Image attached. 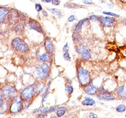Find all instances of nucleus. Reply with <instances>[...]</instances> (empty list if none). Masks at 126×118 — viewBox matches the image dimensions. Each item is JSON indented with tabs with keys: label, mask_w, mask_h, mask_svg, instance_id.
Wrapping results in <instances>:
<instances>
[{
	"label": "nucleus",
	"mask_w": 126,
	"mask_h": 118,
	"mask_svg": "<svg viewBox=\"0 0 126 118\" xmlns=\"http://www.w3.org/2000/svg\"></svg>",
	"instance_id": "09e8293b"
},
{
	"label": "nucleus",
	"mask_w": 126,
	"mask_h": 118,
	"mask_svg": "<svg viewBox=\"0 0 126 118\" xmlns=\"http://www.w3.org/2000/svg\"><path fill=\"white\" fill-rule=\"evenodd\" d=\"M23 109V101L20 96H16L10 101L9 112L10 114H16L20 113Z\"/></svg>",
	"instance_id": "20e7f679"
},
{
	"label": "nucleus",
	"mask_w": 126,
	"mask_h": 118,
	"mask_svg": "<svg viewBox=\"0 0 126 118\" xmlns=\"http://www.w3.org/2000/svg\"><path fill=\"white\" fill-rule=\"evenodd\" d=\"M0 92L1 93L4 99L11 101L15 97L18 96V91L11 84H4L0 89Z\"/></svg>",
	"instance_id": "f03ea898"
},
{
	"label": "nucleus",
	"mask_w": 126,
	"mask_h": 118,
	"mask_svg": "<svg viewBox=\"0 0 126 118\" xmlns=\"http://www.w3.org/2000/svg\"><path fill=\"white\" fill-rule=\"evenodd\" d=\"M50 83H51V82H50V81H49V82H48V84L47 85V87H46V89H45L44 92L43 93L42 99V103H44L45 101H46V99H47V95H48V94H49V91H50Z\"/></svg>",
	"instance_id": "a211bd4d"
},
{
	"label": "nucleus",
	"mask_w": 126,
	"mask_h": 118,
	"mask_svg": "<svg viewBox=\"0 0 126 118\" xmlns=\"http://www.w3.org/2000/svg\"><path fill=\"white\" fill-rule=\"evenodd\" d=\"M120 1L122 2L123 3H126V0H120Z\"/></svg>",
	"instance_id": "de8ad7c7"
},
{
	"label": "nucleus",
	"mask_w": 126,
	"mask_h": 118,
	"mask_svg": "<svg viewBox=\"0 0 126 118\" xmlns=\"http://www.w3.org/2000/svg\"><path fill=\"white\" fill-rule=\"evenodd\" d=\"M38 89V84H32L21 91L20 96L23 102H30L34 97Z\"/></svg>",
	"instance_id": "f257e3e1"
},
{
	"label": "nucleus",
	"mask_w": 126,
	"mask_h": 118,
	"mask_svg": "<svg viewBox=\"0 0 126 118\" xmlns=\"http://www.w3.org/2000/svg\"><path fill=\"white\" fill-rule=\"evenodd\" d=\"M63 50L64 52L69 51V46H68V43H66L65 45L63 47Z\"/></svg>",
	"instance_id": "c9c22d12"
},
{
	"label": "nucleus",
	"mask_w": 126,
	"mask_h": 118,
	"mask_svg": "<svg viewBox=\"0 0 126 118\" xmlns=\"http://www.w3.org/2000/svg\"><path fill=\"white\" fill-rule=\"evenodd\" d=\"M45 117H46L45 113H43V112H42V114H40L38 116V118H45Z\"/></svg>",
	"instance_id": "c03bdc74"
},
{
	"label": "nucleus",
	"mask_w": 126,
	"mask_h": 118,
	"mask_svg": "<svg viewBox=\"0 0 126 118\" xmlns=\"http://www.w3.org/2000/svg\"><path fill=\"white\" fill-rule=\"evenodd\" d=\"M44 47L46 48V50H47V52L49 53L50 55H54V46L51 40L49 38H47L45 40Z\"/></svg>",
	"instance_id": "9d476101"
},
{
	"label": "nucleus",
	"mask_w": 126,
	"mask_h": 118,
	"mask_svg": "<svg viewBox=\"0 0 126 118\" xmlns=\"http://www.w3.org/2000/svg\"><path fill=\"white\" fill-rule=\"evenodd\" d=\"M37 58L38 60L41 62H50L52 60L51 56L49 53L47 52L43 53V54H39L37 53Z\"/></svg>",
	"instance_id": "4468645a"
},
{
	"label": "nucleus",
	"mask_w": 126,
	"mask_h": 118,
	"mask_svg": "<svg viewBox=\"0 0 126 118\" xmlns=\"http://www.w3.org/2000/svg\"><path fill=\"white\" fill-rule=\"evenodd\" d=\"M19 18H20V15L18 12L15 9H12L10 10L9 14L7 16V18L6 21H7L10 24L15 25L18 22Z\"/></svg>",
	"instance_id": "0eeeda50"
},
{
	"label": "nucleus",
	"mask_w": 126,
	"mask_h": 118,
	"mask_svg": "<svg viewBox=\"0 0 126 118\" xmlns=\"http://www.w3.org/2000/svg\"><path fill=\"white\" fill-rule=\"evenodd\" d=\"M103 13L105 14H107L109 16H114L115 18H119V15L115 14V13H112V12H103Z\"/></svg>",
	"instance_id": "7c9ffc66"
},
{
	"label": "nucleus",
	"mask_w": 126,
	"mask_h": 118,
	"mask_svg": "<svg viewBox=\"0 0 126 118\" xmlns=\"http://www.w3.org/2000/svg\"><path fill=\"white\" fill-rule=\"evenodd\" d=\"M96 102L93 99L90 98L88 97H85L84 100L82 102V104L84 105H87V106H91V105H93L95 104Z\"/></svg>",
	"instance_id": "f3484780"
},
{
	"label": "nucleus",
	"mask_w": 126,
	"mask_h": 118,
	"mask_svg": "<svg viewBox=\"0 0 126 118\" xmlns=\"http://www.w3.org/2000/svg\"><path fill=\"white\" fill-rule=\"evenodd\" d=\"M78 79L80 85L83 87L87 86L89 83L91 82L90 73L87 70L82 67L81 66H79L77 70Z\"/></svg>",
	"instance_id": "7ed1b4c3"
},
{
	"label": "nucleus",
	"mask_w": 126,
	"mask_h": 118,
	"mask_svg": "<svg viewBox=\"0 0 126 118\" xmlns=\"http://www.w3.org/2000/svg\"><path fill=\"white\" fill-rule=\"evenodd\" d=\"M89 118H98V116L96 115V114H94V113H93V112H92V113H90V116H89Z\"/></svg>",
	"instance_id": "79ce46f5"
},
{
	"label": "nucleus",
	"mask_w": 126,
	"mask_h": 118,
	"mask_svg": "<svg viewBox=\"0 0 126 118\" xmlns=\"http://www.w3.org/2000/svg\"><path fill=\"white\" fill-rule=\"evenodd\" d=\"M61 3L60 0H52V4L55 6H57L59 5Z\"/></svg>",
	"instance_id": "e433bc0d"
},
{
	"label": "nucleus",
	"mask_w": 126,
	"mask_h": 118,
	"mask_svg": "<svg viewBox=\"0 0 126 118\" xmlns=\"http://www.w3.org/2000/svg\"><path fill=\"white\" fill-rule=\"evenodd\" d=\"M89 21V19L87 18H86L83 19V20H81L80 21H79L78 23L76 25V26H75V31H77V32H79V31L81 30L82 26H83V25L85 24L86 21Z\"/></svg>",
	"instance_id": "dca6fc26"
},
{
	"label": "nucleus",
	"mask_w": 126,
	"mask_h": 118,
	"mask_svg": "<svg viewBox=\"0 0 126 118\" xmlns=\"http://www.w3.org/2000/svg\"><path fill=\"white\" fill-rule=\"evenodd\" d=\"M58 109V106H57V105H54V106L50 107L49 108L48 111H47V113H50V112H54V111H55L56 109ZM47 113H46V114H47Z\"/></svg>",
	"instance_id": "2f4dec72"
},
{
	"label": "nucleus",
	"mask_w": 126,
	"mask_h": 118,
	"mask_svg": "<svg viewBox=\"0 0 126 118\" xmlns=\"http://www.w3.org/2000/svg\"><path fill=\"white\" fill-rule=\"evenodd\" d=\"M49 10L50 11V12L51 13H52L53 14L56 15V16H57L58 18H61L63 14H62V12H61L60 10H58V9L56 8H50L49 9Z\"/></svg>",
	"instance_id": "aec40b11"
},
{
	"label": "nucleus",
	"mask_w": 126,
	"mask_h": 118,
	"mask_svg": "<svg viewBox=\"0 0 126 118\" xmlns=\"http://www.w3.org/2000/svg\"><path fill=\"white\" fill-rule=\"evenodd\" d=\"M28 24H29V26L30 28L32 29L33 30H35L39 33H42L43 32V30H42V28L41 25L39 23V22H38L36 20H33V19H30L28 21Z\"/></svg>",
	"instance_id": "1a4fd4ad"
},
{
	"label": "nucleus",
	"mask_w": 126,
	"mask_h": 118,
	"mask_svg": "<svg viewBox=\"0 0 126 118\" xmlns=\"http://www.w3.org/2000/svg\"><path fill=\"white\" fill-rule=\"evenodd\" d=\"M83 2L85 3V4H93V2L92 1H88V0H84Z\"/></svg>",
	"instance_id": "a19ab883"
},
{
	"label": "nucleus",
	"mask_w": 126,
	"mask_h": 118,
	"mask_svg": "<svg viewBox=\"0 0 126 118\" xmlns=\"http://www.w3.org/2000/svg\"><path fill=\"white\" fill-rule=\"evenodd\" d=\"M86 49H87V48H86L85 46L83 45H79L76 47V50L78 53L81 55L82 53H83L86 50Z\"/></svg>",
	"instance_id": "5701e85b"
},
{
	"label": "nucleus",
	"mask_w": 126,
	"mask_h": 118,
	"mask_svg": "<svg viewBox=\"0 0 126 118\" xmlns=\"http://www.w3.org/2000/svg\"><path fill=\"white\" fill-rule=\"evenodd\" d=\"M10 10L5 6H0V25L6 21V18L9 14Z\"/></svg>",
	"instance_id": "9b49d317"
},
{
	"label": "nucleus",
	"mask_w": 126,
	"mask_h": 118,
	"mask_svg": "<svg viewBox=\"0 0 126 118\" xmlns=\"http://www.w3.org/2000/svg\"><path fill=\"white\" fill-rule=\"evenodd\" d=\"M10 101L8 100L4 99L3 101V104L0 107V114H5L9 111V107H10Z\"/></svg>",
	"instance_id": "2eb2a0df"
},
{
	"label": "nucleus",
	"mask_w": 126,
	"mask_h": 118,
	"mask_svg": "<svg viewBox=\"0 0 126 118\" xmlns=\"http://www.w3.org/2000/svg\"><path fill=\"white\" fill-rule=\"evenodd\" d=\"M35 8L36 11L38 12H40V11H42V5L40 4H39V3H36L35 5Z\"/></svg>",
	"instance_id": "473e14b6"
},
{
	"label": "nucleus",
	"mask_w": 126,
	"mask_h": 118,
	"mask_svg": "<svg viewBox=\"0 0 126 118\" xmlns=\"http://www.w3.org/2000/svg\"><path fill=\"white\" fill-rule=\"evenodd\" d=\"M98 20L100 21L102 25L106 27H110L113 25V23L115 22V18L109 16H106V17H102L100 16L98 17Z\"/></svg>",
	"instance_id": "6e6552de"
},
{
	"label": "nucleus",
	"mask_w": 126,
	"mask_h": 118,
	"mask_svg": "<svg viewBox=\"0 0 126 118\" xmlns=\"http://www.w3.org/2000/svg\"><path fill=\"white\" fill-rule=\"evenodd\" d=\"M89 19L90 20H92V21H96V20H98V17L96 15H92L90 16V17L89 18Z\"/></svg>",
	"instance_id": "f704fd0d"
},
{
	"label": "nucleus",
	"mask_w": 126,
	"mask_h": 118,
	"mask_svg": "<svg viewBox=\"0 0 126 118\" xmlns=\"http://www.w3.org/2000/svg\"></svg>",
	"instance_id": "8fccbe9b"
},
{
	"label": "nucleus",
	"mask_w": 126,
	"mask_h": 118,
	"mask_svg": "<svg viewBox=\"0 0 126 118\" xmlns=\"http://www.w3.org/2000/svg\"><path fill=\"white\" fill-rule=\"evenodd\" d=\"M12 45L15 50L21 52L25 53L29 50V46L27 43L19 37H16L12 40Z\"/></svg>",
	"instance_id": "423d86ee"
},
{
	"label": "nucleus",
	"mask_w": 126,
	"mask_h": 118,
	"mask_svg": "<svg viewBox=\"0 0 126 118\" xmlns=\"http://www.w3.org/2000/svg\"><path fill=\"white\" fill-rule=\"evenodd\" d=\"M98 91L99 89L96 86L93 85L92 84H88V85H87V87H85V89H84V91H85V92L86 94L90 95H94V94L98 92Z\"/></svg>",
	"instance_id": "ddd939ff"
},
{
	"label": "nucleus",
	"mask_w": 126,
	"mask_h": 118,
	"mask_svg": "<svg viewBox=\"0 0 126 118\" xmlns=\"http://www.w3.org/2000/svg\"><path fill=\"white\" fill-rule=\"evenodd\" d=\"M40 111H41V107H39V108H37V109H35V110H33V112H34V113H37V112H40Z\"/></svg>",
	"instance_id": "37998d69"
},
{
	"label": "nucleus",
	"mask_w": 126,
	"mask_h": 118,
	"mask_svg": "<svg viewBox=\"0 0 126 118\" xmlns=\"http://www.w3.org/2000/svg\"><path fill=\"white\" fill-rule=\"evenodd\" d=\"M42 2H46L47 3H51L52 2V0H41Z\"/></svg>",
	"instance_id": "49530a36"
},
{
	"label": "nucleus",
	"mask_w": 126,
	"mask_h": 118,
	"mask_svg": "<svg viewBox=\"0 0 126 118\" xmlns=\"http://www.w3.org/2000/svg\"><path fill=\"white\" fill-rule=\"evenodd\" d=\"M63 57L64 58V60H67V61H69L71 60V57L69 55V53H68V52H66L64 53Z\"/></svg>",
	"instance_id": "c756f323"
},
{
	"label": "nucleus",
	"mask_w": 126,
	"mask_h": 118,
	"mask_svg": "<svg viewBox=\"0 0 126 118\" xmlns=\"http://www.w3.org/2000/svg\"><path fill=\"white\" fill-rule=\"evenodd\" d=\"M119 95H120V97H122V98H124V99H126V89H125L124 91L122 92V93L120 94H119Z\"/></svg>",
	"instance_id": "4c0bfd02"
},
{
	"label": "nucleus",
	"mask_w": 126,
	"mask_h": 118,
	"mask_svg": "<svg viewBox=\"0 0 126 118\" xmlns=\"http://www.w3.org/2000/svg\"><path fill=\"white\" fill-rule=\"evenodd\" d=\"M4 100V97H3V95L1 94V93L0 92V107H1V105H2V104H3Z\"/></svg>",
	"instance_id": "58836bf2"
},
{
	"label": "nucleus",
	"mask_w": 126,
	"mask_h": 118,
	"mask_svg": "<svg viewBox=\"0 0 126 118\" xmlns=\"http://www.w3.org/2000/svg\"><path fill=\"white\" fill-rule=\"evenodd\" d=\"M73 40L75 43H78L81 40V35H79V32L75 31L73 34Z\"/></svg>",
	"instance_id": "b1692460"
},
{
	"label": "nucleus",
	"mask_w": 126,
	"mask_h": 118,
	"mask_svg": "<svg viewBox=\"0 0 126 118\" xmlns=\"http://www.w3.org/2000/svg\"><path fill=\"white\" fill-rule=\"evenodd\" d=\"M115 109L118 112H124L126 111V106L124 104H120L116 107Z\"/></svg>",
	"instance_id": "393cba45"
},
{
	"label": "nucleus",
	"mask_w": 126,
	"mask_h": 118,
	"mask_svg": "<svg viewBox=\"0 0 126 118\" xmlns=\"http://www.w3.org/2000/svg\"><path fill=\"white\" fill-rule=\"evenodd\" d=\"M64 6L67 8H77L79 7H81V6L75 4V3H66Z\"/></svg>",
	"instance_id": "a878e982"
},
{
	"label": "nucleus",
	"mask_w": 126,
	"mask_h": 118,
	"mask_svg": "<svg viewBox=\"0 0 126 118\" xmlns=\"http://www.w3.org/2000/svg\"><path fill=\"white\" fill-rule=\"evenodd\" d=\"M35 75L41 80L46 79L50 73V66L48 64L44 62L36 67Z\"/></svg>",
	"instance_id": "39448f33"
},
{
	"label": "nucleus",
	"mask_w": 126,
	"mask_h": 118,
	"mask_svg": "<svg viewBox=\"0 0 126 118\" xmlns=\"http://www.w3.org/2000/svg\"><path fill=\"white\" fill-rule=\"evenodd\" d=\"M77 20V18H76V16L75 15H71L68 18V21L69 22H73V21H75V20Z\"/></svg>",
	"instance_id": "72a5a7b5"
},
{
	"label": "nucleus",
	"mask_w": 126,
	"mask_h": 118,
	"mask_svg": "<svg viewBox=\"0 0 126 118\" xmlns=\"http://www.w3.org/2000/svg\"><path fill=\"white\" fill-rule=\"evenodd\" d=\"M38 88L37 91L36 92V94L37 95H39L40 94H41L42 92H43V91L44 89V84H42L41 86L40 85H38Z\"/></svg>",
	"instance_id": "cd10ccee"
},
{
	"label": "nucleus",
	"mask_w": 126,
	"mask_h": 118,
	"mask_svg": "<svg viewBox=\"0 0 126 118\" xmlns=\"http://www.w3.org/2000/svg\"><path fill=\"white\" fill-rule=\"evenodd\" d=\"M124 89H125V85H120V86H119V87H118L116 91L117 94L118 95H119V94H121V93L124 91Z\"/></svg>",
	"instance_id": "c85d7f7f"
},
{
	"label": "nucleus",
	"mask_w": 126,
	"mask_h": 118,
	"mask_svg": "<svg viewBox=\"0 0 126 118\" xmlns=\"http://www.w3.org/2000/svg\"><path fill=\"white\" fill-rule=\"evenodd\" d=\"M23 28H24V25L22 23H16L14 27V31L16 33H21L22 31H23Z\"/></svg>",
	"instance_id": "6ab92c4d"
},
{
	"label": "nucleus",
	"mask_w": 126,
	"mask_h": 118,
	"mask_svg": "<svg viewBox=\"0 0 126 118\" xmlns=\"http://www.w3.org/2000/svg\"><path fill=\"white\" fill-rule=\"evenodd\" d=\"M42 14H43L45 16H46V17L48 16V14H47V12H46V11H44V10H42Z\"/></svg>",
	"instance_id": "a18cd8bd"
},
{
	"label": "nucleus",
	"mask_w": 126,
	"mask_h": 118,
	"mask_svg": "<svg viewBox=\"0 0 126 118\" xmlns=\"http://www.w3.org/2000/svg\"><path fill=\"white\" fill-rule=\"evenodd\" d=\"M49 107H43L42 109H41V112L46 114V113H47V111L49 109Z\"/></svg>",
	"instance_id": "ea45409f"
},
{
	"label": "nucleus",
	"mask_w": 126,
	"mask_h": 118,
	"mask_svg": "<svg viewBox=\"0 0 126 118\" xmlns=\"http://www.w3.org/2000/svg\"><path fill=\"white\" fill-rule=\"evenodd\" d=\"M66 107H58L57 112H56V115H57V117L63 116L66 113Z\"/></svg>",
	"instance_id": "4be33fe9"
},
{
	"label": "nucleus",
	"mask_w": 126,
	"mask_h": 118,
	"mask_svg": "<svg viewBox=\"0 0 126 118\" xmlns=\"http://www.w3.org/2000/svg\"><path fill=\"white\" fill-rule=\"evenodd\" d=\"M82 58L84 60H88L92 57V54H91V52L88 49H86L84 52L82 53Z\"/></svg>",
	"instance_id": "412c9836"
},
{
	"label": "nucleus",
	"mask_w": 126,
	"mask_h": 118,
	"mask_svg": "<svg viewBox=\"0 0 126 118\" xmlns=\"http://www.w3.org/2000/svg\"><path fill=\"white\" fill-rule=\"evenodd\" d=\"M96 97L98 99L102 101H112L115 99V96L113 94L109 92L106 93H98L96 95Z\"/></svg>",
	"instance_id": "f8f14e48"
},
{
	"label": "nucleus",
	"mask_w": 126,
	"mask_h": 118,
	"mask_svg": "<svg viewBox=\"0 0 126 118\" xmlns=\"http://www.w3.org/2000/svg\"><path fill=\"white\" fill-rule=\"evenodd\" d=\"M66 91H67L68 94L71 95V94L73 92L74 89H73V87L72 85H68V84H67V85H66Z\"/></svg>",
	"instance_id": "bb28decb"
}]
</instances>
